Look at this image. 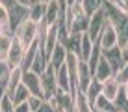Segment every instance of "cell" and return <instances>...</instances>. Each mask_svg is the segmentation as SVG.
Listing matches in <instances>:
<instances>
[{"instance_id":"cell-8","label":"cell","mask_w":128,"mask_h":112,"mask_svg":"<svg viewBox=\"0 0 128 112\" xmlns=\"http://www.w3.org/2000/svg\"><path fill=\"white\" fill-rule=\"evenodd\" d=\"M112 77H113V69H112V65H110V62L106 60L104 54H102L100 60L96 62L95 69H93V79L98 80V82H104V80H108Z\"/></svg>"},{"instance_id":"cell-9","label":"cell","mask_w":128,"mask_h":112,"mask_svg":"<svg viewBox=\"0 0 128 112\" xmlns=\"http://www.w3.org/2000/svg\"><path fill=\"white\" fill-rule=\"evenodd\" d=\"M22 73L24 71H22L20 65H15V67L10 69V75H8V79H6V93L8 95H11V93L15 92V88L22 82Z\"/></svg>"},{"instance_id":"cell-36","label":"cell","mask_w":128,"mask_h":112,"mask_svg":"<svg viewBox=\"0 0 128 112\" xmlns=\"http://www.w3.org/2000/svg\"><path fill=\"white\" fill-rule=\"evenodd\" d=\"M4 93H6V82H4V84H0V101H2Z\"/></svg>"},{"instance_id":"cell-22","label":"cell","mask_w":128,"mask_h":112,"mask_svg":"<svg viewBox=\"0 0 128 112\" xmlns=\"http://www.w3.org/2000/svg\"><path fill=\"white\" fill-rule=\"evenodd\" d=\"M76 112H95L93 105L86 97V93H82V92L76 93Z\"/></svg>"},{"instance_id":"cell-43","label":"cell","mask_w":128,"mask_h":112,"mask_svg":"<svg viewBox=\"0 0 128 112\" xmlns=\"http://www.w3.org/2000/svg\"><path fill=\"white\" fill-rule=\"evenodd\" d=\"M126 47H128V45H126Z\"/></svg>"},{"instance_id":"cell-6","label":"cell","mask_w":128,"mask_h":112,"mask_svg":"<svg viewBox=\"0 0 128 112\" xmlns=\"http://www.w3.org/2000/svg\"><path fill=\"white\" fill-rule=\"evenodd\" d=\"M22 84L30 90V93H32V95H41V97H43L41 77H39L37 73H34L32 69H28V71H24V73H22ZM43 99H45V97H43Z\"/></svg>"},{"instance_id":"cell-30","label":"cell","mask_w":128,"mask_h":112,"mask_svg":"<svg viewBox=\"0 0 128 112\" xmlns=\"http://www.w3.org/2000/svg\"><path fill=\"white\" fill-rule=\"evenodd\" d=\"M13 110H15V105L11 101V95L4 93L2 101H0V112H13Z\"/></svg>"},{"instance_id":"cell-31","label":"cell","mask_w":128,"mask_h":112,"mask_svg":"<svg viewBox=\"0 0 128 112\" xmlns=\"http://www.w3.org/2000/svg\"><path fill=\"white\" fill-rule=\"evenodd\" d=\"M37 112H58V108H56V103L52 99H45L43 101V105L39 106Z\"/></svg>"},{"instance_id":"cell-15","label":"cell","mask_w":128,"mask_h":112,"mask_svg":"<svg viewBox=\"0 0 128 112\" xmlns=\"http://www.w3.org/2000/svg\"><path fill=\"white\" fill-rule=\"evenodd\" d=\"M104 58L110 62V65H112L113 73L119 69V67L122 65V60H121V47H113V49H108V51H102Z\"/></svg>"},{"instance_id":"cell-17","label":"cell","mask_w":128,"mask_h":112,"mask_svg":"<svg viewBox=\"0 0 128 112\" xmlns=\"http://www.w3.org/2000/svg\"><path fill=\"white\" fill-rule=\"evenodd\" d=\"M87 24H89V17H87L86 13H80V15L74 17L69 34H84V32H87Z\"/></svg>"},{"instance_id":"cell-2","label":"cell","mask_w":128,"mask_h":112,"mask_svg":"<svg viewBox=\"0 0 128 112\" xmlns=\"http://www.w3.org/2000/svg\"><path fill=\"white\" fill-rule=\"evenodd\" d=\"M96 43L100 45V49H102V51H108V49L117 47V43H119L117 30H115V26L110 22V19H106L104 26H102V30H100L98 38H96Z\"/></svg>"},{"instance_id":"cell-38","label":"cell","mask_w":128,"mask_h":112,"mask_svg":"<svg viewBox=\"0 0 128 112\" xmlns=\"http://www.w3.org/2000/svg\"><path fill=\"white\" fill-rule=\"evenodd\" d=\"M19 4H22V6H26V8H30V0H17Z\"/></svg>"},{"instance_id":"cell-23","label":"cell","mask_w":128,"mask_h":112,"mask_svg":"<svg viewBox=\"0 0 128 112\" xmlns=\"http://www.w3.org/2000/svg\"><path fill=\"white\" fill-rule=\"evenodd\" d=\"M100 92H102V82H98V80L93 79V80H91V84L87 86V90H86L84 93H86V97L89 99V103L93 105V101L96 99V95H98Z\"/></svg>"},{"instance_id":"cell-3","label":"cell","mask_w":128,"mask_h":112,"mask_svg":"<svg viewBox=\"0 0 128 112\" xmlns=\"http://www.w3.org/2000/svg\"><path fill=\"white\" fill-rule=\"evenodd\" d=\"M39 77H41L43 97H45V99H50V97L56 93V90H58V82H56V71H54V67L48 64V65H46V69L43 71Z\"/></svg>"},{"instance_id":"cell-27","label":"cell","mask_w":128,"mask_h":112,"mask_svg":"<svg viewBox=\"0 0 128 112\" xmlns=\"http://www.w3.org/2000/svg\"><path fill=\"white\" fill-rule=\"evenodd\" d=\"M113 79H115L121 86H124V84L128 82V64H122L121 67H119L115 73H113Z\"/></svg>"},{"instance_id":"cell-19","label":"cell","mask_w":128,"mask_h":112,"mask_svg":"<svg viewBox=\"0 0 128 112\" xmlns=\"http://www.w3.org/2000/svg\"><path fill=\"white\" fill-rule=\"evenodd\" d=\"M28 97H30V90L26 88L22 82H20L19 86L15 88V92L11 93V101H13V105H20V103H26V101H28Z\"/></svg>"},{"instance_id":"cell-26","label":"cell","mask_w":128,"mask_h":112,"mask_svg":"<svg viewBox=\"0 0 128 112\" xmlns=\"http://www.w3.org/2000/svg\"><path fill=\"white\" fill-rule=\"evenodd\" d=\"M46 65H48V62H46V58L41 54V52L37 51V54H35V58H34V62H32V67L30 69L34 71V73H37V75H41L43 71L46 69Z\"/></svg>"},{"instance_id":"cell-29","label":"cell","mask_w":128,"mask_h":112,"mask_svg":"<svg viewBox=\"0 0 128 112\" xmlns=\"http://www.w3.org/2000/svg\"><path fill=\"white\" fill-rule=\"evenodd\" d=\"M4 28H10V11L0 2V30H4Z\"/></svg>"},{"instance_id":"cell-20","label":"cell","mask_w":128,"mask_h":112,"mask_svg":"<svg viewBox=\"0 0 128 112\" xmlns=\"http://www.w3.org/2000/svg\"><path fill=\"white\" fill-rule=\"evenodd\" d=\"M93 43H95V41H91V39H89L87 32L82 34V39H80V51H78V56H80L82 60L87 62V58H89V52H91V49H93Z\"/></svg>"},{"instance_id":"cell-1","label":"cell","mask_w":128,"mask_h":112,"mask_svg":"<svg viewBox=\"0 0 128 112\" xmlns=\"http://www.w3.org/2000/svg\"><path fill=\"white\" fill-rule=\"evenodd\" d=\"M37 30H39V22H35V21L30 19V17H26L15 28V38L19 39V41L22 43V47L26 49L37 39Z\"/></svg>"},{"instance_id":"cell-16","label":"cell","mask_w":128,"mask_h":112,"mask_svg":"<svg viewBox=\"0 0 128 112\" xmlns=\"http://www.w3.org/2000/svg\"><path fill=\"white\" fill-rule=\"evenodd\" d=\"M37 51H39V43H37V39H35V41L30 45V47H26V51H24L22 62H20V67H22V71H28L30 67H32V62H34L35 54H37Z\"/></svg>"},{"instance_id":"cell-5","label":"cell","mask_w":128,"mask_h":112,"mask_svg":"<svg viewBox=\"0 0 128 112\" xmlns=\"http://www.w3.org/2000/svg\"><path fill=\"white\" fill-rule=\"evenodd\" d=\"M91 80H93V73H91L89 65H87L86 60H82L80 58V64H78V73H76V84H78V92H86L87 86L91 84Z\"/></svg>"},{"instance_id":"cell-42","label":"cell","mask_w":128,"mask_h":112,"mask_svg":"<svg viewBox=\"0 0 128 112\" xmlns=\"http://www.w3.org/2000/svg\"><path fill=\"white\" fill-rule=\"evenodd\" d=\"M0 84H4V82H0Z\"/></svg>"},{"instance_id":"cell-41","label":"cell","mask_w":128,"mask_h":112,"mask_svg":"<svg viewBox=\"0 0 128 112\" xmlns=\"http://www.w3.org/2000/svg\"><path fill=\"white\" fill-rule=\"evenodd\" d=\"M108 2H112V0H108Z\"/></svg>"},{"instance_id":"cell-12","label":"cell","mask_w":128,"mask_h":112,"mask_svg":"<svg viewBox=\"0 0 128 112\" xmlns=\"http://www.w3.org/2000/svg\"><path fill=\"white\" fill-rule=\"evenodd\" d=\"M61 15V10H60V4L56 2V0H50V2H46V10H45V17H43V21L46 22L48 26L56 24Z\"/></svg>"},{"instance_id":"cell-33","label":"cell","mask_w":128,"mask_h":112,"mask_svg":"<svg viewBox=\"0 0 128 112\" xmlns=\"http://www.w3.org/2000/svg\"><path fill=\"white\" fill-rule=\"evenodd\" d=\"M119 11H122L124 15H128V0H121V2H112Z\"/></svg>"},{"instance_id":"cell-10","label":"cell","mask_w":128,"mask_h":112,"mask_svg":"<svg viewBox=\"0 0 128 112\" xmlns=\"http://www.w3.org/2000/svg\"><path fill=\"white\" fill-rule=\"evenodd\" d=\"M65 58H67V47H65L63 43H60V41H58V45L52 49L50 56H48V64L54 67V69H58L60 65H63V64H65Z\"/></svg>"},{"instance_id":"cell-24","label":"cell","mask_w":128,"mask_h":112,"mask_svg":"<svg viewBox=\"0 0 128 112\" xmlns=\"http://www.w3.org/2000/svg\"><path fill=\"white\" fill-rule=\"evenodd\" d=\"M104 6V0H82V8H84V13L87 17H91L96 10Z\"/></svg>"},{"instance_id":"cell-21","label":"cell","mask_w":128,"mask_h":112,"mask_svg":"<svg viewBox=\"0 0 128 112\" xmlns=\"http://www.w3.org/2000/svg\"><path fill=\"white\" fill-rule=\"evenodd\" d=\"M45 10H46V4H45V2H35V4H32V6H30L28 17H30L32 21L39 22L43 17H45Z\"/></svg>"},{"instance_id":"cell-25","label":"cell","mask_w":128,"mask_h":112,"mask_svg":"<svg viewBox=\"0 0 128 112\" xmlns=\"http://www.w3.org/2000/svg\"><path fill=\"white\" fill-rule=\"evenodd\" d=\"M100 56H102V49H100V45L95 41V43H93V49H91V52H89V58H87V65H89L91 73H93L96 62L100 60Z\"/></svg>"},{"instance_id":"cell-34","label":"cell","mask_w":128,"mask_h":112,"mask_svg":"<svg viewBox=\"0 0 128 112\" xmlns=\"http://www.w3.org/2000/svg\"><path fill=\"white\" fill-rule=\"evenodd\" d=\"M13 112H30L28 103H20V105H15V110Z\"/></svg>"},{"instance_id":"cell-32","label":"cell","mask_w":128,"mask_h":112,"mask_svg":"<svg viewBox=\"0 0 128 112\" xmlns=\"http://www.w3.org/2000/svg\"><path fill=\"white\" fill-rule=\"evenodd\" d=\"M10 69H11V67L8 65L6 60H0V82H6L8 75H10Z\"/></svg>"},{"instance_id":"cell-13","label":"cell","mask_w":128,"mask_h":112,"mask_svg":"<svg viewBox=\"0 0 128 112\" xmlns=\"http://www.w3.org/2000/svg\"><path fill=\"white\" fill-rule=\"evenodd\" d=\"M13 34L10 28H4L0 30V60H6L8 58V52H10V47L13 43Z\"/></svg>"},{"instance_id":"cell-11","label":"cell","mask_w":128,"mask_h":112,"mask_svg":"<svg viewBox=\"0 0 128 112\" xmlns=\"http://www.w3.org/2000/svg\"><path fill=\"white\" fill-rule=\"evenodd\" d=\"M121 90H122V86L112 77V79H108V80H104V82H102V92H100V93H102L106 99H110L113 103L117 99V95L121 93Z\"/></svg>"},{"instance_id":"cell-28","label":"cell","mask_w":128,"mask_h":112,"mask_svg":"<svg viewBox=\"0 0 128 112\" xmlns=\"http://www.w3.org/2000/svg\"><path fill=\"white\" fill-rule=\"evenodd\" d=\"M43 101H45V99H43L41 95H32V93H30L28 101H26V103H28L30 112H37V110H39V106L43 105Z\"/></svg>"},{"instance_id":"cell-14","label":"cell","mask_w":128,"mask_h":112,"mask_svg":"<svg viewBox=\"0 0 128 112\" xmlns=\"http://www.w3.org/2000/svg\"><path fill=\"white\" fill-rule=\"evenodd\" d=\"M56 71V82H58V88L60 90H63V92H70V77H69V71H67V67L63 65H60L58 69H54Z\"/></svg>"},{"instance_id":"cell-35","label":"cell","mask_w":128,"mask_h":112,"mask_svg":"<svg viewBox=\"0 0 128 112\" xmlns=\"http://www.w3.org/2000/svg\"><path fill=\"white\" fill-rule=\"evenodd\" d=\"M121 60H122V64H128V47L121 49Z\"/></svg>"},{"instance_id":"cell-37","label":"cell","mask_w":128,"mask_h":112,"mask_svg":"<svg viewBox=\"0 0 128 112\" xmlns=\"http://www.w3.org/2000/svg\"><path fill=\"white\" fill-rule=\"evenodd\" d=\"M122 93H124V97L128 99V82L124 84V86H122Z\"/></svg>"},{"instance_id":"cell-40","label":"cell","mask_w":128,"mask_h":112,"mask_svg":"<svg viewBox=\"0 0 128 112\" xmlns=\"http://www.w3.org/2000/svg\"><path fill=\"white\" fill-rule=\"evenodd\" d=\"M115 112H128V110H115Z\"/></svg>"},{"instance_id":"cell-4","label":"cell","mask_w":128,"mask_h":112,"mask_svg":"<svg viewBox=\"0 0 128 112\" xmlns=\"http://www.w3.org/2000/svg\"><path fill=\"white\" fill-rule=\"evenodd\" d=\"M106 19H108V17H106V10H104V6L100 8V10H96L93 15L89 17V24H87V35H89L91 41H96V38H98L100 30H102V26H104Z\"/></svg>"},{"instance_id":"cell-18","label":"cell","mask_w":128,"mask_h":112,"mask_svg":"<svg viewBox=\"0 0 128 112\" xmlns=\"http://www.w3.org/2000/svg\"><path fill=\"white\" fill-rule=\"evenodd\" d=\"M93 108H95V112H115L117 110L115 105H113L110 99H106L102 93H98L96 99L93 101Z\"/></svg>"},{"instance_id":"cell-39","label":"cell","mask_w":128,"mask_h":112,"mask_svg":"<svg viewBox=\"0 0 128 112\" xmlns=\"http://www.w3.org/2000/svg\"><path fill=\"white\" fill-rule=\"evenodd\" d=\"M39 2H45V4H46V2H50V0H39Z\"/></svg>"},{"instance_id":"cell-7","label":"cell","mask_w":128,"mask_h":112,"mask_svg":"<svg viewBox=\"0 0 128 112\" xmlns=\"http://www.w3.org/2000/svg\"><path fill=\"white\" fill-rule=\"evenodd\" d=\"M24 51H26V49L22 47V43H20L19 39L13 35V43H11L10 52H8V58H6L8 65H10V67L20 65V62H22V56H24Z\"/></svg>"}]
</instances>
